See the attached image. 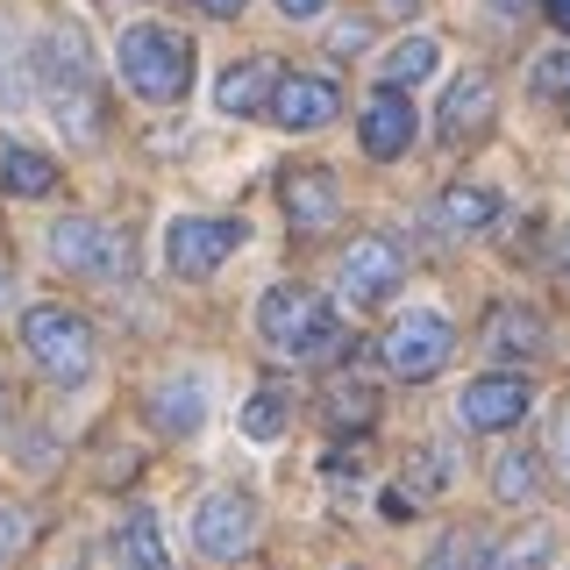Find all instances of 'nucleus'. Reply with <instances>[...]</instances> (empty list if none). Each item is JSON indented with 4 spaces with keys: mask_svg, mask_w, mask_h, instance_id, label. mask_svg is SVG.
I'll use <instances>...</instances> for the list:
<instances>
[{
    "mask_svg": "<svg viewBox=\"0 0 570 570\" xmlns=\"http://www.w3.org/2000/svg\"><path fill=\"white\" fill-rule=\"evenodd\" d=\"M485 8H499V14H521V8H528V0H485Z\"/></svg>",
    "mask_w": 570,
    "mask_h": 570,
    "instance_id": "obj_37",
    "label": "nucleus"
},
{
    "mask_svg": "<svg viewBox=\"0 0 570 570\" xmlns=\"http://www.w3.org/2000/svg\"><path fill=\"white\" fill-rule=\"evenodd\" d=\"M450 356H456V328H450L442 314H428V307L400 314V321L385 328V364H392V379H406V385L435 379Z\"/></svg>",
    "mask_w": 570,
    "mask_h": 570,
    "instance_id": "obj_7",
    "label": "nucleus"
},
{
    "mask_svg": "<svg viewBox=\"0 0 570 570\" xmlns=\"http://www.w3.org/2000/svg\"><path fill=\"white\" fill-rule=\"evenodd\" d=\"M193 8L214 14V22H236V14H243V0H193Z\"/></svg>",
    "mask_w": 570,
    "mask_h": 570,
    "instance_id": "obj_32",
    "label": "nucleus"
},
{
    "mask_svg": "<svg viewBox=\"0 0 570 570\" xmlns=\"http://www.w3.org/2000/svg\"><path fill=\"white\" fill-rule=\"evenodd\" d=\"M492 492L499 499H534L542 492V463H534V450H507L492 463Z\"/></svg>",
    "mask_w": 570,
    "mask_h": 570,
    "instance_id": "obj_26",
    "label": "nucleus"
},
{
    "mask_svg": "<svg viewBox=\"0 0 570 570\" xmlns=\"http://www.w3.org/2000/svg\"><path fill=\"white\" fill-rule=\"evenodd\" d=\"M528 406H534V385L521 371H492V379H471L456 392V428L463 435H499V428L528 421Z\"/></svg>",
    "mask_w": 570,
    "mask_h": 570,
    "instance_id": "obj_8",
    "label": "nucleus"
},
{
    "mask_svg": "<svg viewBox=\"0 0 570 570\" xmlns=\"http://www.w3.org/2000/svg\"><path fill=\"white\" fill-rule=\"evenodd\" d=\"M8 414H14V392H8V379H0V428H8Z\"/></svg>",
    "mask_w": 570,
    "mask_h": 570,
    "instance_id": "obj_36",
    "label": "nucleus"
},
{
    "mask_svg": "<svg viewBox=\"0 0 570 570\" xmlns=\"http://www.w3.org/2000/svg\"><path fill=\"white\" fill-rule=\"evenodd\" d=\"M406 471H414V485H406V492H442V485H450V456H442V450H414V456H406Z\"/></svg>",
    "mask_w": 570,
    "mask_h": 570,
    "instance_id": "obj_27",
    "label": "nucleus"
},
{
    "mask_svg": "<svg viewBox=\"0 0 570 570\" xmlns=\"http://www.w3.org/2000/svg\"><path fill=\"white\" fill-rule=\"evenodd\" d=\"M115 563L121 570H171V549H165V528H157L150 507H129L115 528Z\"/></svg>",
    "mask_w": 570,
    "mask_h": 570,
    "instance_id": "obj_17",
    "label": "nucleus"
},
{
    "mask_svg": "<svg viewBox=\"0 0 570 570\" xmlns=\"http://www.w3.org/2000/svg\"><path fill=\"white\" fill-rule=\"evenodd\" d=\"M414 100L400 94V86H379V94L364 100V129H356V142H364V157H379V165H392V157L414 150Z\"/></svg>",
    "mask_w": 570,
    "mask_h": 570,
    "instance_id": "obj_11",
    "label": "nucleus"
},
{
    "mask_svg": "<svg viewBox=\"0 0 570 570\" xmlns=\"http://www.w3.org/2000/svg\"><path fill=\"white\" fill-rule=\"evenodd\" d=\"M321 471H328L335 485H356V478H364V456H356V450H350V456H343V450H328V463H321Z\"/></svg>",
    "mask_w": 570,
    "mask_h": 570,
    "instance_id": "obj_30",
    "label": "nucleus"
},
{
    "mask_svg": "<svg viewBox=\"0 0 570 570\" xmlns=\"http://www.w3.org/2000/svg\"><path fill=\"white\" fill-rule=\"evenodd\" d=\"M485 350L492 356H542L549 350L542 314L521 307V299H499V307H492V328H485Z\"/></svg>",
    "mask_w": 570,
    "mask_h": 570,
    "instance_id": "obj_19",
    "label": "nucleus"
},
{
    "mask_svg": "<svg viewBox=\"0 0 570 570\" xmlns=\"http://www.w3.org/2000/svg\"><path fill=\"white\" fill-rule=\"evenodd\" d=\"M22 542H29V521H22V507H8V499H0V570H8V557H14Z\"/></svg>",
    "mask_w": 570,
    "mask_h": 570,
    "instance_id": "obj_28",
    "label": "nucleus"
},
{
    "mask_svg": "<svg viewBox=\"0 0 570 570\" xmlns=\"http://www.w3.org/2000/svg\"><path fill=\"white\" fill-rule=\"evenodd\" d=\"M285 428H293V400H285L278 385H257V392H249V406H243V435L249 442H278Z\"/></svg>",
    "mask_w": 570,
    "mask_h": 570,
    "instance_id": "obj_23",
    "label": "nucleus"
},
{
    "mask_svg": "<svg viewBox=\"0 0 570 570\" xmlns=\"http://www.w3.org/2000/svg\"><path fill=\"white\" fill-rule=\"evenodd\" d=\"M549 22H557V29L570 36V0H549Z\"/></svg>",
    "mask_w": 570,
    "mask_h": 570,
    "instance_id": "obj_34",
    "label": "nucleus"
},
{
    "mask_svg": "<svg viewBox=\"0 0 570 570\" xmlns=\"http://www.w3.org/2000/svg\"><path fill=\"white\" fill-rule=\"evenodd\" d=\"M150 421H157V435H200L207 428V379L200 371H171V379H157L150 385Z\"/></svg>",
    "mask_w": 570,
    "mask_h": 570,
    "instance_id": "obj_12",
    "label": "nucleus"
},
{
    "mask_svg": "<svg viewBox=\"0 0 570 570\" xmlns=\"http://www.w3.org/2000/svg\"><path fill=\"white\" fill-rule=\"evenodd\" d=\"M428 570H492V542L478 528H450L435 542V557H428Z\"/></svg>",
    "mask_w": 570,
    "mask_h": 570,
    "instance_id": "obj_24",
    "label": "nucleus"
},
{
    "mask_svg": "<svg viewBox=\"0 0 570 570\" xmlns=\"http://www.w3.org/2000/svg\"><path fill=\"white\" fill-rule=\"evenodd\" d=\"M321 414H328V428H371V421H379V385L356 379V371H328V385H321Z\"/></svg>",
    "mask_w": 570,
    "mask_h": 570,
    "instance_id": "obj_20",
    "label": "nucleus"
},
{
    "mask_svg": "<svg viewBox=\"0 0 570 570\" xmlns=\"http://www.w3.org/2000/svg\"><path fill=\"white\" fill-rule=\"evenodd\" d=\"M257 528H264L257 499L236 492V485L207 492L200 507H193V549H200L207 563H236V557H249V549H257Z\"/></svg>",
    "mask_w": 570,
    "mask_h": 570,
    "instance_id": "obj_6",
    "label": "nucleus"
},
{
    "mask_svg": "<svg viewBox=\"0 0 570 570\" xmlns=\"http://www.w3.org/2000/svg\"><path fill=\"white\" fill-rule=\"evenodd\" d=\"M36 71H43L50 115H58L71 136H100V100H94V58H86V36L79 29H50Z\"/></svg>",
    "mask_w": 570,
    "mask_h": 570,
    "instance_id": "obj_3",
    "label": "nucleus"
},
{
    "mask_svg": "<svg viewBox=\"0 0 570 570\" xmlns=\"http://www.w3.org/2000/svg\"><path fill=\"white\" fill-rule=\"evenodd\" d=\"M278 14H293V22H314V14H328V0H278Z\"/></svg>",
    "mask_w": 570,
    "mask_h": 570,
    "instance_id": "obj_31",
    "label": "nucleus"
},
{
    "mask_svg": "<svg viewBox=\"0 0 570 570\" xmlns=\"http://www.w3.org/2000/svg\"><path fill=\"white\" fill-rule=\"evenodd\" d=\"M257 335L278 356H328L343 343V321H335V307L314 299L307 285H272V293L257 299Z\"/></svg>",
    "mask_w": 570,
    "mask_h": 570,
    "instance_id": "obj_2",
    "label": "nucleus"
},
{
    "mask_svg": "<svg viewBox=\"0 0 570 570\" xmlns=\"http://www.w3.org/2000/svg\"><path fill=\"white\" fill-rule=\"evenodd\" d=\"M549 557H557V528L534 521V528H521L507 549H499V563H492V570H549Z\"/></svg>",
    "mask_w": 570,
    "mask_h": 570,
    "instance_id": "obj_25",
    "label": "nucleus"
},
{
    "mask_svg": "<svg viewBox=\"0 0 570 570\" xmlns=\"http://www.w3.org/2000/svg\"><path fill=\"white\" fill-rule=\"evenodd\" d=\"M243 243H249V228L228 222V214H171L165 222V272L171 278H207V272H222Z\"/></svg>",
    "mask_w": 570,
    "mask_h": 570,
    "instance_id": "obj_5",
    "label": "nucleus"
},
{
    "mask_svg": "<svg viewBox=\"0 0 570 570\" xmlns=\"http://www.w3.org/2000/svg\"><path fill=\"white\" fill-rule=\"evenodd\" d=\"M364 43H371V22H343V29L328 36V50H335V58H356Z\"/></svg>",
    "mask_w": 570,
    "mask_h": 570,
    "instance_id": "obj_29",
    "label": "nucleus"
},
{
    "mask_svg": "<svg viewBox=\"0 0 570 570\" xmlns=\"http://www.w3.org/2000/svg\"><path fill=\"white\" fill-rule=\"evenodd\" d=\"M8 293H14V272H8V257H0V307H8Z\"/></svg>",
    "mask_w": 570,
    "mask_h": 570,
    "instance_id": "obj_35",
    "label": "nucleus"
},
{
    "mask_svg": "<svg viewBox=\"0 0 570 570\" xmlns=\"http://www.w3.org/2000/svg\"><path fill=\"white\" fill-rule=\"evenodd\" d=\"M50 264L58 272H115L121 264V236L94 214H65L58 228H50Z\"/></svg>",
    "mask_w": 570,
    "mask_h": 570,
    "instance_id": "obj_10",
    "label": "nucleus"
},
{
    "mask_svg": "<svg viewBox=\"0 0 570 570\" xmlns=\"http://www.w3.org/2000/svg\"><path fill=\"white\" fill-rule=\"evenodd\" d=\"M492 115H499V86H492V71H463V79L442 94V115H435V129L463 142V136H485L492 129Z\"/></svg>",
    "mask_w": 570,
    "mask_h": 570,
    "instance_id": "obj_13",
    "label": "nucleus"
},
{
    "mask_svg": "<svg viewBox=\"0 0 570 570\" xmlns=\"http://www.w3.org/2000/svg\"><path fill=\"white\" fill-rule=\"evenodd\" d=\"M442 222L463 228V236H478V228L499 222V193L492 186H450L442 193Z\"/></svg>",
    "mask_w": 570,
    "mask_h": 570,
    "instance_id": "obj_22",
    "label": "nucleus"
},
{
    "mask_svg": "<svg viewBox=\"0 0 570 570\" xmlns=\"http://www.w3.org/2000/svg\"><path fill=\"white\" fill-rule=\"evenodd\" d=\"M115 71L136 100L171 107V100H186V86H193V43L171 36V29L136 22V29H121V43H115Z\"/></svg>",
    "mask_w": 570,
    "mask_h": 570,
    "instance_id": "obj_1",
    "label": "nucleus"
},
{
    "mask_svg": "<svg viewBox=\"0 0 570 570\" xmlns=\"http://www.w3.org/2000/svg\"><path fill=\"white\" fill-rule=\"evenodd\" d=\"M335 214H343V193L328 171H285V222L293 228H328Z\"/></svg>",
    "mask_w": 570,
    "mask_h": 570,
    "instance_id": "obj_18",
    "label": "nucleus"
},
{
    "mask_svg": "<svg viewBox=\"0 0 570 570\" xmlns=\"http://www.w3.org/2000/svg\"><path fill=\"white\" fill-rule=\"evenodd\" d=\"M557 463L570 471V400H563V414H557Z\"/></svg>",
    "mask_w": 570,
    "mask_h": 570,
    "instance_id": "obj_33",
    "label": "nucleus"
},
{
    "mask_svg": "<svg viewBox=\"0 0 570 570\" xmlns=\"http://www.w3.org/2000/svg\"><path fill=\"white\" fill-rule=\"evenodd\" d=\"M435 65H442V43H435V36H400V43L385 50L379 79H385V86H400V94H406V86H421L428 71H435Z\"/></svg>",
    "mask_w": 570,
    "mask_h": 570,
    "instance_id": "obj_21",
    "label": "nucleus"
},
{
    "mask_svg": "<svg viewBox=\"0 0 570 570\" xmlns=\"http://www.w3.org/2000/svg\"><path fill=\"white\" fill-rule=\"evenodd\" d=\"M335 107H343V86L335 79H278V100H272V121L278 129H328Z\"/></svg>",
    "mask_w": 570,
    "mask_h": 570,
    "instance_id": "obj_15",
    "label": "nucleus"
},
{
    "mask_svg": "<svg viewBox=\"0 0 570 570\" xmlns=\"http://www.w3.org/2000/svg\"><path fill=\"white\" fill-rule=\"evenodd\" d=\"M278 79L285 71L272 58H243V65H228L222 79H214V107H222V115H272Z\"/></svg>",
    "mask_w": 570,
    "mask_h": 570,
    "instance_id": "obj_14",
    "label": "nucleus"
},
{
    "mask_svg": "<svg viewBox=\"0 0 570 570\" xmlns=\"http://www.w3.org/2000/svg\"><path fill=\"white\" fill-rule=\"evenodd\" d=\"M22 350L36 356V371H43V379H58V385H79L86 371H94V356H100L94 321H86L79 307H58V299L22 314Z\"/></svg>",
    "mask_w": 570,
    "mask_h": 570,
    "instance_id": "obj_4",
    "label": "nucleus"
},
{
    "mask_svg": "<svg viewBox=\"0 0 570 570\" xmlns=\"http://www.w3.org/2000/svg\"><path fill=\"white\" fill-rule=\"evenodd\" d=\"M400 278H406V257L385 236H364L343 249V299L350 307H385L400 293Z\"/></svg>",
    "mask_w": 570,
    "mask_h": 570,
    "instance_id": "obj_9",
    "label": "nucleus"
},
{
    "mask_svg": "<svg viewBox=\"0 0 570 570\" xmlns=\"http://www.w3.org/2000/svg\"><path fill=\"white\" fill-rule=\"evenodd\" d=\"M0 186H8L14 200H43V193L58 186V157L22 142V136H0Z\"/></svg>",
    "mask_w": 570,
    "mask_h": 570,
    "instance_id": "obj_16",
    "label": "nucleus"
}]
</instances>
